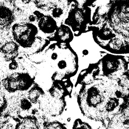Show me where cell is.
Segmentation results:
<instances>
[{
	"instance_id": "obj_19",
	"label": "cell",
	"mask_w": 129,
	"mask_h": 129,
	"mask_svg": "<svg viewBox=\"0 0 129 129\" xmlns=\"http://www.w3.org/2000/svg\"><path fill=\"white\" fill-rule=\"evenodd\" d=\"M122 1V0H109V1H110L112 3H114V2H115L117 1Z\"/></svg>"
},
{
	"instance_id": "obj_2",
	"label": "cell",
	"mask_w": 129,
	"mask_h": 129,
	"mask_svg": "<svg viewBox=\"0 0 129 129\" xmlns=\"http://www.w3.org/2000/svg\"><path fill=\"white\" fill-rule=\"evenodd\" d=\"M13 40L27 52L39 53L50 43V40L38 36L39 31L36 25L28 22L16 23L12 25Z\"/></svg>"
},
{
	"instance_id": "obj_17",
	"label": "cell",
	"mask_w": 129,
	"mask_h": 129,
	"mask_svg": "<svg viewBox=\"0 0 129 129\" xmlns=\"http://www.w3.org/2000/svg\"><path fill=\"white\" fill-rule=\"evenodd\" d=\"M2 1H3L4 2L7 3L8 4H11V5H13L15 1V0H2Z\"/></svg>"
},
{
	"instance_id": "obj_9",
	"label": "cell",
	"mask_w": 129,
	"mask_h": 129,
	"mask_svg": "<svg viewBox=\"0 0 129 129\" xmlns=\"http://www.w3.org/2000/svg\"><path fill=\"white\" fill-rule=\"evenodd\" d=\"M58 26L57 21L50 15L43 14L36 22L39 33L41 32L48 38L53 35Z\"/></svg>"
},
{
	"instance_id": "obj_6",
	"label": "cell",
	"mask_w": 129,
	"mask_h": 129,
	"mask_svg": "<svg viewBox=\"0 0 129 129\" xmlns=\"http://www.w3.org/2000/svg\"><path fill=\"white\" fill-rule=\"evenodd\" d=\"M128 57L106 54L99 61V74L110 79L116 80L128 70Z\"/></svg>"
},
{
	"instance_id": "obj_10",
	"label": "cell",
	"mask_w": 129,
	"mask_h": 129,
	"mask_svg": "<svg viewBox=\"0 0 129 129\" xmlns=\"http://www.w3.org/2000/svg\"><path fill=\"white\" fill-rule=\"evenodd\" d=\"M15 19L12 5L3 1L0 2V28H7L11 26Z\"/></svg>"
},
{
	"instance_id": "obj_12",
	"label": "cell",
	"mask_w": 129,
	"mask_h": 129,
	"mask_svg": "<svg viewBox=\"0 0 129 129\" xmlns=\"http://www.w3.org/2000/svg\"><path fill=\"white\" fill-rule=\"evenodd\" d=\"M20 47L14 40H10L5 42L0 47V51L4 54L6 60L10 61L18 56Z\"/></svg>"
},
{
	"instance_id": "obj_3",
	"label": "cell",
	"mask_w": 129,
	"mask_h": 129,
	"mask_svg": "<svg viewBox=\"0 0 129 129\" xmlns=\"http://www.w3.org/2000/svg\"><path fill=\"white\" fill-rule=\"evenodd\" d=\"M49 57L56 73L63 78L75 75L78 70V57L69 43L57 42L51 44L45 51Z\"/></svg>"
},
{
	"instance_id": "obj_4",
	"label": "cell",
	"mask_w": 129,
	"mask_h": 129,
	"mask_svg": "<svg viewBox=\"0 0 129 129\" xmlns=\"http://www.w3.org/2000/svg\"><path fill=\"white\" fill-rule=\"evenodd\" d=\"M107 21L117 33L129 37V0L113 3Z\"/></svg>"
},
{
	"instance_id": "obj_1",
	"label": "cell",
	"mask_w": 129,
	"mask_h": 129,
	"mask_svg": "<svg viewBox=\"0 0 129 129\" xmlns=\"http://www.w3.org/2000/svg\"><path fill=\"white\" fill-rule=\"evenodd\" d=\"M128 96V92L117 83L109 81L91 82L84 85L78 95V103L82 113L86 116L104 122L106 105L113 96Z\"/></svg>"
},
{
	"instance_id": "obj_8",
	"label": "cell",
	"mask_w": 129,
	"mask_h": 129,
	"mask_svg": "<svg viewBox=\"0 0 129 129\" xmlns=\"http://www.w3.org/2000/svg\"><path fill=\"white\" fill-rule=\"evenodd\" d=\"M108 51L115 54H128L129 37L118 33L104 47Z\"/></svg>"
},
{
	"instance_id": "obj_7",
	"label": "cell",
	"mask_w": 129,
	"mask_h": 129,
	"mask_svg": "<svg viewBox=\"0 0 129 129\" xmlns=\"http://www.w3.org/2000/svg\"><path fill=\"white\" fill-rule=\"evenodd\" d=\"M34 77L23 71L14 72L2 81L4 89L10 94L26 92L33 85Z\"/></svg>"
},
{
	"instance_id": "obj_15",
	"label": "cell",
	"mask_w": 129,
	"mask_h": 129,
	"mask_svg": "<svg viewBox=\"0 0 129 129\" xmlns=\"http://www.w3.org/2000/svg\"><path fill=\"white\" fill-rule=\"evenodd\" d=\"M43 128H54V129H60L66 128L67 127L64 124L58 121H44L43 123Z\"/></svg>"
},
{
	"instance_id": "obj_18",
	"label": "cell",
	"mask_w": 129,
	"mask_h": 129,
	"mask_svg": "<svg viewBox=\"0 0 129 129\" xmlns=\"http://www.w3.org/2000/svg\"><path fill=\"white\" fill-rule=\"evenodd\" d=\"M20 1L24 4H28L30 3L31 0H20Z\"/></svg>"
},
{
	"instance_id": "obj_14",
	"label": "cell",
	"mask_w": 129,
	"mask_h": 129,
	"mask_svg": "<svg viewBox=\"0 0 129 129\" xmlns=\"http://www.w3.org/2000/svg\"><path fill=\"white\" fill-rule=\"evenodd\" d=\"M43 125L36 115H29L20 119L17 123L15 128H39Z\"/></svg>"
},
{
	"instance_id": "obj_5",
	"label": "cell",
	"mask_w": 129,
	"mask_h": 129,
	"mask_svg": "<svg viewBox=\"0 0 129 129\" xmlns=\"http://www.w3.org/2000/svg\"><path fill=\"white\" fill-rule=\"evenodd\" d=\"M70 8L64 18V24L70 27L77 36L91 29L90 7H74Z\"/></svg>"
},
{
	"instance_id": "obj_16",
	"label": "cell",
	"mask_w": 129,
	"mask_h": 129,
	"mask_svg": "<svg viewBox=\"0 0 129 129\" xmlns=\"http://www.w3.org/2000/svg\"><path fill=\"white\" fill-rule=\"evenodd\" d=\"M73 128H91L92 127L90 126V125L85 122L81 121L80 119L77 120L75 121V122L73 126Z\"/></svg>"
},
{
	"instance_id": "obj_11",
	"label": "cell",
	"mask_w": 129,
	"mask_h": 129,
	"mask_svg": "<svg viewBox=\"0 0 129 129\" xmlns=\"http://www.w3.org/2000/svg\"><path fill=\"white\" fill-rule=\"evenodd\" d=\"M74 38V34L70 27L65 24L58 26L53 35L49 38L50 41H56L60 43H70Z\"/></svg>"
},
{
	"instance_id": "obj_13",
	"label": "cell",
	"mask_w": 129,
	"mask_h": 129,
	"mask_svg": "<svg viewBox=\"0 0 129 129\" xmlns=\"http://www.w3.org/2000/svg\"><path fill=\"white\" fill-rule=\"evenodd\" d=\"M25 94L27 98L36 108L37 106H39L40 101L45 95V92L38 85L34 83Z\"/></svg>"
}]
</instances>
